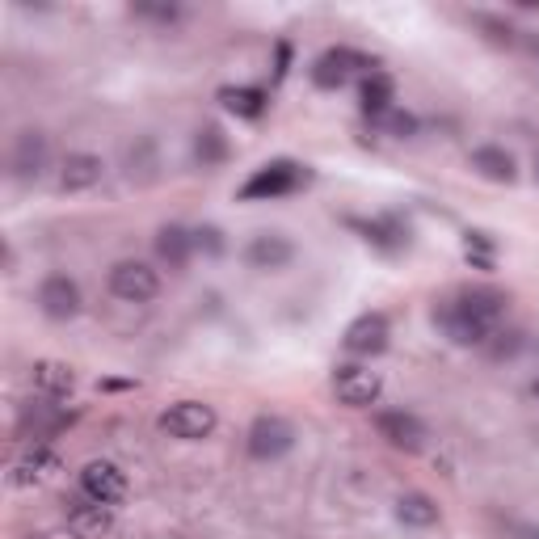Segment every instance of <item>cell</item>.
Here are the masks:
<instances>
[{
  "label": "cell",
  "mask_w": 539,
  "mask_h": 539,
  "mask_svg": "<svg viewBox=\"0 0 539 539\" xmlns=\"http://www.w3.org/2000/svg\"><path fill=\"white\" fill-rule=\"evenodd\" d=\"M371 76V72H379V64L371 55H363V51H350V47H329L321 59L312 64V81L321 85V89H342L350 76Z\"/></svg>",
  "instance_id": "obj_1"
},
{
  "label": "cell",
  "mask_w": 539,
  "mask_h": 539,
  "mask_svg": "<svg viewBox=\"0 0 539 539\" xmlns=\"http://www.w3.org/2000/svg\"><path fill=\"white\" fill-rule=\"evenodd\" d=\"M215 409L203 405V401H177L161 413V430L169 438H182V443H198V438H207L215 430Z\"/></svg>",
  "instance_id": "obj_2"
},
{
  "label": "cell",
  "mask_w": 539,
  "mask_h": 539,
  "mask_svg": "<svg viewBox=\"0 0 539 539\" xmlns=\"http://www.w3.org/2000/svg\"><path fill=\"white\" fill-rule=\"evenodd\" d=\"M299 182H304V169L295 161H270L241 186V198L245 203H253V198H283V194L299 190Z\"/></svg>",
  "instance_id": "obj_3"
},
{
  "label": "cell",
  "mask_w": 539,
  "mask_h": 539,
  "mask_svg": "<svg viewBox=\"0 0 539 539\" xmlns=\"http://www.w3.org/2000/svg\"><path fill=\"white\" fill-rule=\"evenodd\" d=\"M110 291L127 304H148L161 291V274H156L148 262H118L110 270Z\"/></svg>",
  "instance_id": "obj_4"
},
{
  "label": "cell",
  "mask_w": 539,
  "mask_h": 539,
  "mask_svg": "<svg viewBox=\"0 0 539 539\" xmlns=\"http://www.w3.org/2000/svg\"><path fill=\"white\" fill-rule=\"evenodd\" d=\"M333 392H337V401H342V405L367 409V405L379 401L384 379H379V371H371V367H337L333 371Z\"/></svg>",
  "instance_id": "obj_5"
},
{
  "label": "cell",
  "mask_w": 539,
  "mask_h": 539,
  "mask_svg": "<svg viewBox=\"0 0 539 539\" xmlns=\"http://www.w3.org/2000/svg\"><path fill=\"white\" fill-rule=\"evenodd\" d=\"M375 430H379V438H388V447L409 451V455L422 451L426 438H430V430H426L422 417H413V413H405V409L379 413V417H375Z\"/></svg>",
  "instance_id": "obj_6"
},
{
  "label": "cell",
  "mask_w": 539,
  "mask_h": 539,
  "mask_svg": "<svg viewBox=\"0 0 539 539\" xmlns=\"http://www.w3.org/2000/svg\"><path fill=\"white\" fill-rule=\"evenodd\" d=\"M434 321H438V329H443L455 346H485L493 337V329L476 321V316L459 304V299H447V304L434 312Z\"/></svg>",
  "instance_id": "obj_7"
},
{
  "label": "cell",
  "mask_w": 539,
  "mask_h": 539,
  "mask_svg": "<svg viewBox=\"0 0 539 539\" xmlns=\"http://www.w3.org/2000/svg\"><path fill=\"white\" fill-rule=\"evenodd\" d=\"M295 447V430L287 417H257L249 426V455L253 459H278Z\"/></svg>",
  "instance_id": "obj_8"
},
{
  "label": "cell",
  "mask_w": 539,
  "mask_h": 539,
  "mask_svg": "<svg viewBox=\"0 0 539 539\" xmlns=\"http://www.w3.org/2000/svg\"><path fill=\"white\" fill-rule=\"evenodd\" d=\"M38 308L51 321H72L76 312H81V287L72 283L68 274H47L43 287H38Z\"/></svg>",
  "instance_id": "obj_9"
},
{
  "label": "cell",
  "mask_w": 539,
  "mask_h": 539,
  "mask_svg": "<svg viewBox=\"0 0 539 539\" xmlns=\"http://www.w3.org/2000/svg\"><path fill=\"white\" fill-rule=\"evenodd\" d=\"M81 489H85V497H93V502L118 506L127 497V476L118 472L110 459H93V464H85V472H81Z\"/></svg>",
  "instance_id": "obj_10"
},
{
  "label": "cell",
  "mask_w": 539,
  "mask_h": 539,
  "mask_svg": "<svg viewBox=\"0 0 539 539\" xmlns=\"http://www.w3.org/2000/svg\"><path fill=\"white\" fill-rule=\"evenodd\" d=\"M388 337H392V325H388V316L384 312H367V316H358V321L346 329V350L358 354V358H371V354H384L388 350Z\"/></svg>",
  "instance_id": "obj_11"
},
{
  "label": "cell",
  "mask_w": 539,
  "mask_h": 539,
  "mask_svg": "<svg viewBox=\"0 0 539 539\" xmlns=\"http://www.w3.org/2000/svg\"><path fill=\"white\" fill-rule=\"evenodd\" d=\"M13 177L17 182H38L47 169V135L43 131H22L13 144Z\"/></svg>",
  "instance_id": "obj_12"
},
{
  "label": "cell",
  "mask_w": 539,
  "mask_h": 539,
  "mask_svg": "<svg viewBox=\"0 0 539 539\" xmlns=\"http://www.w3.org/2000/svg\"><path fill=\"white\" fill-rule=\"evenodd\" d=\"M245 257H249L253 270H283L295 257V245L287 241V236H278V232H262V236H253L249 241Z\"/></svg>",
  "instance_id": "obj_13"
},
{
  "label": "cell",
  "mask_w": 539,
  "mask_h": 539,
  "mask_svg": "<svg viewBox=\"0 0 539 539\" xmlns=\"http://www.w3.org/2000/svg\"><path fill=\"white\" fill-rule=\"evenodd\" d=\"M102 173H106V165H102V156H89V152H72L68 161H64V173H59V186L64 190H93L97 182H102Z\"/></svg>",
  "instance_id": "obj_14"
},
{
  "label": "cell",
  "mask_w": 539,
  "mask_h": 539,
  "mask_svg": "<svg viewBox=\"0 0 539 539\" xmlns=\"http://www.w3.org/2000/svg\"><path fill=\"white\" fill-rule=\"evenodd\" d=\"M51 472H59V455L47 443H34V451H26L22 459H17L13 485H38V481H47Z\"/></svg>",
  "instance_id": "obj_15"
},
{
  "label": "cell",
  "mask_w": 539,
  "mask_h": 539,
  "mask_svg": "<svg viewBox=\"0 0 539 539\" xmlns=\"http://www.w3.org/2000/svg\"><path fill=\"white\" fill-rule=\"evenodd\" d=\"M190 253H194V232L177 228V224H169V228L156 232V257H161L169 270H186Z\"/></svg>",
  "instance_id": "obj_16"
},
{
  "label": "cell",
  "mask_w": 539,
  "mask_h": 539,
  "mask_svg": "<svg viewBox=\"0 0 539 539\" xmlns=\"http://www.w3.org/2000/svg\"><path fill=\"white\" fill-rule=\"evenodd\" d=\"M68 527H72L76 539H102L110 531V506H102V502H93V497H89L85 506H72Z\"/></svg>",
  "instance_id": "obj_17"
},
{
  "label": "cell",
  "mask_w": 539,
  "mask_h": 539,
  "mask_svg": "<svg viewBox=\"0 0 539 539\" xmlns=\"http://www.w3.org/2000/svg\"><path fill=\"white\" fill-rule=\"evenodd\" d=\"M34 388L43 396H68L76 388V375L68 363H51V358H43V363H34Z\"/></svg>",
  "instance_id": "obj_18"
},
{
  "label": "cell",
  "mask_w": 539,
  "mask_h": 539,
  "mask_svg": "<svg viewBox=\"0 0 539 539\" xmlns=\"http://www.w3.org/2000/svg\"><path fill=\"white\" fill-rule=\"evenodd\" d=\"M472 169L481 177H489V182H502V186L514 182V156L506 148H476L472 152Z\"/></svg>",
  "instance_id": "obj_19"
},
{
  "label": "cell",
  "mask_w": 539,
  "mask_h": 539,
  "mask_svg": "<svg viewBox=\"0 0 539 539\" xmlns=\"http://www.w3.org/2000/svg\"><path fill=\"white\" fill-rule=\"evenodd\" d=\"M392 76H384V72H371V76H363V89H358V102H363V110L367 114H392Z\"/></svg>",
  "instance_id": "obj_20"
},
{
  "label": "cell",
  "mask_w": 539,
  "mask_h": 539,
  "mask_svg": "<svg viewBox=\"0 0 539 539\" xmlns=\"http://www.w3.org/2000/svg\"><path fill=\"white\" fill-rule=\"evenodd\" d=\"M22 426L34 434V443H43V438H51L55 430L68 426V413L64 409H51V405H26Z\"/></svg>",
  "instance_id": "obj_21"
},
{
  "label": "cell",
  "mask_w": 539,
  "mask_h": 539,
  "mask_svg": "<svg viewBox=\"0 0 539 539\" xmlns=\"http://www.w3.org/2000/svg\"><path fill=\"white\" fill-rule=\"evenodd\" d=\"M396 518H401L405 527H434L438 523V506H434V497H426V493H405L401 502H396Z\"/></svg>",
  "instance_id": "obj_22"
},
{
  "label": "cell",
  "mask_w": 539,
  "mask_h": 539,
  "mask_svg": "<svg viewBox=\"0 0 539 539\" xmlns=\"http://www.w3.org/2000/svg\"><path fill=\"white\" fill-rule=\"evenodd\" d=\"M219 102L241 118H262L266 110V93L262 89H219Z\"/></svg>",
  "instance_id": "obj_23"
},
{
  "label": "cell",
  "mask_w": 539,
  "mask_h": 539,
  "mask_svg": "<svg viewBox=\"0 0 539 539\" xmlns=\"http://www.w3.org/2000/svg\"><path fill=\"white\" fill-rule=\"evenodd\" d=\"M367 241L379 245V249H388V253H396V249H405L409 228L401 224V219H379V224H367Z\"/></svg>",
  "instance_id": "obj_24"
},
{
  "label": "cell",
  "mask_w": 539,
  "mask_h": 539,
  "mask_svg": "<svg viewBox=\"0 0 539 539\" xmlns=\"http://www.w3.org/2000/svg\"><path fill=\"white\" fill-rule=\"evenodd\" d=\"M194 152H198V161L203 165H219L228 156V139H224V131H219L215 123H207L203 131H198V139H194Z\"/></svg>",
  "instance_id": "obj_25"
},
{
  "label": "cell",
  "mask_w": 539,
  "mask_h": 539,
  "mask_svg": "<svg viewBox=\"0 0 539 539\" xmlns=\"http://www.w3.org/2000/svg\"><path fill=\"white\" fill-rule=\"evenodd\" d=\"M464 257L476 266V270H493V241L485 232H468V241H464Z\"/></svg>",
  "instance_id": "obj_26"
},
{
  "label": "cell",
  "mask_w": 539,
  "mask_h": 539,
  "mask_svg": "<svg viewBox=\"0 0 539 539\" xmlns=\"http://www.w3.org/2000/svg\"><path fill=\"white\" fill-rule=\"evenodd\" d=\"M384 131L396 135V139H409V135L417 131V118H413V114H401V110H392V114H384Z\"/></svg>",
  "instance_id": "obj_27"
},
{
  "label": "cell",
  "mask_w": 539,
  "mask_h": 539,
  "mask_svg": "<svg viewBox=\"0 0 539 539\" xmlns=\"http://www.w3.org/2000/svg\"><path fill=\"white\" fill-rule=\"evenodd\" d=\"M476 26H485L489 30V38H493V43H514V30L506 26V22H497V17H476Z\"/></svg>",
  "instance_id": "obj_28"
},
{
  "label": "cell",
  "mask_w": 539,
  "mask_h": 539,
  "mask_svg": "<svg viewBox=\"0 0 539 539\" xmlns=\"http://www.w3.org/2000/svg\"><path fill=\"white\" fill-rule=\"evenodd\" d=\"M194 249L224 253V241H219V228H198V232H194Z\"/></svg>",
  "instance_id": "obj_29"
},
{
  "label": "cell",
  "mask_w": 539,
  "mask_h": 539,
  "mask_svg": "<svg viewBox=\"0 0 539 539\" xmlns=\"http://www.w3.org/2000/svg\"><path fill=\"white\" fill-rule=\"evenodd\" d=\"M135 13H139V17H156V22H177V9H173V5H169V9H165V5H139Z\"/></svg>",
  "instance_id": "obj_30"
},
{
  "label": "cell",
  "mask_w": 539,
  "mask_h": 539,
  "mask_svg": "<svg viewBox=\"0 0 539 539\" xmlns=\"http://www.w3.org/2000/svg\"><path fill=\"white\" fill-rule=\"evenodd\" d=\"M523 51H527V59L539 68V34H523Z\"/></svg>",
  "instance_id": "obj_31"
},
{
  "label": "cell",
  "mask_w": 539,
  "mask_h": 539,
  "mask_svg": "<svg viewBox=\"0 0 539 539\" xmlns=\"http://www.w3.org/2000/svg\"><path fill=\"white\" fill-rule=\"evenodd\" d=\"M287 59H291V47L283 43V47H278V68H274V81H283V76H287Z\"/></svg>",
  "instance_id": "obj_32"
},
{
  "label": "cell",
  "mask_w": 539,
  "mask_h": 539,
  "mask_svg": "<svg viewBox=\"0 0 539 539\" xmlns=\"http://www.w3.org/2000/svg\"><path fill=\"white\" fill-rule=\"evenodd\" d=\"M523 539H539V527H531V531H523Z\"/></svg>",
  "instance_id": "obj_33"
},
{
  "label": "cell",
  "mask_w": 539,
  "mask_h": 539,
  "mask_svg": "<svg viewBox=\"0 0 539 539\" xmlns=\"http://www.w3.org/2000/svg\"><path fill=\"white\" fill-rule=\"evenodd\" d=\"M535 173H539V169H535Z\"/></svg>",
  "instance_id": "obj_34"
}]
</instances>
